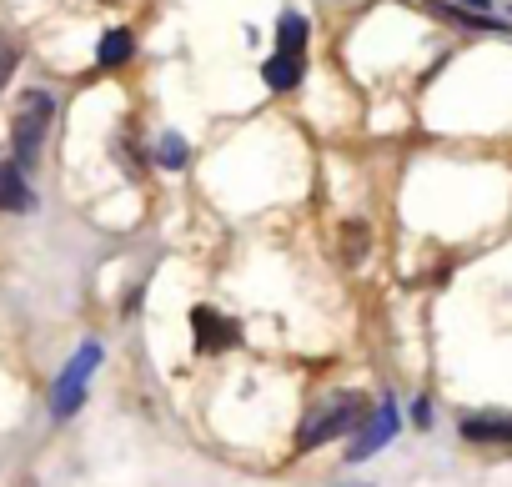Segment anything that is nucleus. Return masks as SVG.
I'll return each instance as SVG.
<instances>
[{"mask_svg": "<svg viewBox=\"0 0 512 487\" xmlns=\"http://www.w3.org/2000/svg\"><path fill=\"white\" fill-rule=\"evenodd\" d=\"M372 417V402L362 392H332L322 407H312V417L302 422V447H322L332 437H347L352 427H362Z\"/></svg>", "mask_w": 512, "mask_h": 487, "instance_id": "f257e3e1", "label": "nucleus"}, {"mask_svg": "<svg viewBox=\"0 0 512 487\" xmlns=\"http://www.w3.org/2000/svg\"><path fill=\"white\" fill-rule=\"evenodd\" d=\"M51 116H56V101L46 91H26L16 101V121H11V146H16V166H31L46 131H51Z\"/></svg>", "mask_w": 512, "mask_h": 487, "instance_id": "f03ea898", "label": "nucleus"}, {"mask_svg": "<svg viewBox=\"0 0 512 487\" xmlns=\"http://www.w3.org/2000/svg\"><path fill=\"white\" fill-rule=\"evenodd\" d=\"M96 362H101V347H96V342H86V347L76 352V362L61 372L56 392H51V417H71V412L81 407V397H86V377L96 372Z\"/></svg>", "mask_w": 512, "mask_h": 487, "instance_id": "7ed1b4c3", "label": "nucleus"}, {"mask_svg": "<svg viewBox=\"0 0 512 487\" xmlns=\"http://www.w3.org/2000/svg\"><path fill=\"white\" fill-rule=\"evenodd\" d=\"M392 437H397V402H377V407H372V417L357 427V442L347 447V457H352V462H362V457L382 452Z\"/></svg>", "mask_w": 512, "mask_h": 487, "instance_id": "20e7f679", "label": "nucleus"}, {"mask_svg": "<svg viewBox=\"0 0 512 487\" xmlns=\"http://www.w3.org/2000/svg\"><path fill=\"white\" fill-rule=\"evenodd\" d=\"M457 432L467 442H512V412H467Z\"/></svg>", "mask_w": 512, "mask_h": 487, "instance_id": "39448f33", "label": "nucleus"}, {"mask_svg": "<svg viewBox=\"0 0 512 487\" xmlns=\"http://www.w3.org/2000/svg\"><path fill=\"white\" fill-rule=\"evenodd\" d=\"M191 327H196V347L201 352H216V347H231L241 332H236V322H226V317H216L211 307H196L191 312Z\"/></svg>", "mask_w": 512, "mask_h": 487, "instance_id": "423d86ee", "label": "nucleus"}, {"mask_svg": "<svg viewBox=\"0 0 512 487\" xmlns=\"http://www.w3.org/2000/svg\"><path fill=\"white\" fill-rule=\"evenodd\" d=\"M31 206H36V196H31L21 166L16 161H0V211H31Z\"/></svg>", "mask_w": 512, "mask_h": 487, "instance_id": "0eeeda50", "label": "nucleus"}, {"mask_svg": "<svg viewBox=\"0 0 512 487\" xmlns=\"http://www.w3.org/2000/svg\"><path fill=\"white\" fill-rule=\"evenodd\" d=\"M302 71H307V56H287V51H272V61L262 66V81H267L272 91H292V86L302 81Z\"/></svg>", "mask_w": 512, "mask_h": 487, "instance_id": "6e6552de", "label": "nucleus"}, {"mask_svg": "<svg viewBox=\"0 0 512 487\" xmlns=\"http://www.w3.org/2000/svg\"><path fill=\"white\" fill-rule=\"evenodd\" d=\"M131 51H136L131 31H106V36H101V46H96V61L111 71V66H126V61H131Z\"/></svg>", "mask_w": 512, "mask_h": 487, "instance_id": "1a4fd4ad", "label": "nucleus"}, {"mask_svg": "<svg viewBox=\"0 0 512 487\" xmlns=\"http://www.w3.org/2000/svg\"><path fill=\"white\" fill-rule=\"evenodd\" d=\"M277 51H287V56H307V21H302L297 11L282 16V26H277Z\"/></svg>", "mask_w": 512, "mask_h": 487, "instance_id": "9d476101", "label": "nucleus"}, {"mask_svg": "<svg viewBox=\"0 0 512 487\" xmlns=\"http://www.w3.org/2000/svg\"><path fill=\"white\" fill-rule=\"evenodd\" d=\"M156 161H161V166H171V171H176V166H186V141H181L176 131H166V136H161V146H156Z\"/></svg>", "mask_w": 512, "mask_h": 487, "instance_id": "9b49d317", "label": "nucleus"}, {"mask_svg": "<svg viewBox=\"0 0 512 487\" xmlns=\"http://www.w3.org/2000/svg\"><path fill=\"white\" fill-rule=\"evenodd\" d=\"M342 236H347V262H357L362 252H367V226L357 221V226H342Z\"/></svg>", "mask_w": 512, "mask_h": 487, "instance_id": "f8f14e48", "label": "nucleus"}, {"mask_svg": "<svg viewBox=\"0 0 512 487\" xmlns=\"http://www.w3.org/2000/svg\"><path fill=\"white\" fill-rule=\"evenodd\" d=\"M412 422H417V427H432V407L417 402V407H412Z\"/></svg>", "mask_w": 512, "mask_h": 487, "instance_id": "ddd939ff", "label": "nucleus"}, {"mask_svg": "<svg viewBox=\"0 0 512 487\" xmlns=\"http://www.w3.org/2000/svg\"><path fill=\"white\" fill-rule=\"evenodd\" d=\"M467 6H472V11H487V0H467Z\"/></svg>", "mask_w": 512, "mask_h": 487, "instance_id": "4468645a", "label": "nucleus"}, {"mask_svg": "<svg viewBox=\"0 0 512 487\" xmlns=\"http://www.w3.org/2000/svg\"><path fill=\"white\" fill-rule=\"evenodd\" d=\"M0 76H6V56H0Z\"/></svg>", "mask_w": 512, "mask_h": 487, "instance_id": "2eb2a0df", "label": "nucleus"}]
</instances>
